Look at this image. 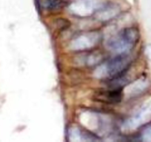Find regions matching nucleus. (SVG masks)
Listing matches in <instances>:
<instances>
[{"mask_svg":"<svg viewBox=\"0 0 151 142\" xmlns=\"http://www.w3.org/2000/svg\"><path fill=\"white\" fill-rule=\"evenodd\" d=\"M140 39V32L136 27H127L107 42V48L118 54L129 53Z\"/></svg>","mask_w":151,"mask_h":142,"instance_id":"nucleus-1","label":"nucleus"},{"mask_svg":"<svg viewBox=\"0 0 151 142\" xmlns=\"http://www.w3.org/2000/svg\"><path fill=\"white\" fill-rule=\"evenodd\" d=\"M131 64V58L129 53H120L116 57L106 62L100 67L103 72H100L107 81L126 74Z\"/></svg>","mask_w":151,"mask_h":142,"instance_id":"nucleus-2","label":"nucleus"},{"mask_svg":"<svg viewBox=\"0 0 151 142\" xmlns=\"http://www.w3.org/2000/svg\"><path fill=\"white\" fill-rule=\"evenodd\" d=\"M122 88H112L110 90H101L94 94V99L105 104H118L122 99Z\"/></svg>","mask_w":151,"mask_h":142,"instance_id":"nucleus-3","label":"nucleus"},{"mask_svg":"<svg viewBox=\"0 0 151 142\" xmlns=\"http://www.w3.org/2000/svg\"><path fill=\"white\" fill-rule=\"evenodd\" d=\"M38 6L45 11L60 10L65 6V2L62 0H36Z\"/></svg>","mask_w":151,"mask_h":142,"instance_id":"nucleus-4","label":"nucleus"},{"mask_svg":"<svg viewBox=\"0 0 151 142\" xmlns=\"http://www.w3.org/2000/svg\"><path fill=\"white\" fill-rule=\"evenodd\" d=\"M140 137L142 138V140L151 141V122L146 124V127L142 130Z\"/></svg>","mask_w":151,"mask_h":142,"instance_id":"nucleus-5","label":"nucleus"}]
</instances>
